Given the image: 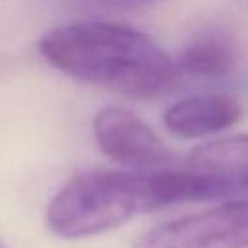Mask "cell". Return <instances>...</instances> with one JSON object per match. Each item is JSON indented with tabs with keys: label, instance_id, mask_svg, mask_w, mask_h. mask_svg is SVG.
I'll use <instances>...</instances> for the list:
<instances>
[{
	"label": "cell",
	"instance_id": "obj_5",
	"mask_svg": "<svg viewBox=\"0 0 248 248\" xmlns=\"http://www.w3.org/2000/svg\"><path fill=\"white\" fill-rule=\"evenodd\" d=\"M184 170L211 180L225 198L248 192V134L219 138L196 147Z\"/></svg>",
	"mask_w": 248,
	"mask_h": 248
},
{
	"label": "cell",
	"instance_id": "obj_7",
	"mask_svg": "<svg viewBox=\"0 0 248 248\" xmlns=\"http://www.w3.org/2000/svg\"><path fill=\"white\" fill-rule=\"evenodd\" d=\"M236 35L225 25H205L198 29L178 54L176 68L180 74L198 78H223L238 62Z\"/></svg>",
	"mask_w": 248,
	"mask_h": 248
},
{
	"label": "cell",
	"instance_id": "obj_4",
	"mask_svg": "<svg viewBox=\"0 0 248 248\" xmlns=\"http://www.w3.org/2000/svg\"><path fill=\"white\" fill-rule=\"evenodd\" d=\"M99 149L112 161L145 172L170 163L172 153L163 140L136 114L120 107H105L93 118Z\"/></svg>",
	"mask_w": 248,
	"mask_h": 248
},
{
	"label": "cell",
	"instance_id": "obj_6",
	"mask_svg": "<svg viewBox=\"0 0 248 248\" xmlns=\"http://www.w3.org/2000/svg\"><path fill=\"white\" fill-rule=\"evenodd\" d=\"M242 116V107L225 95H196L172 103L163 122L178 138H203L234 126Z\"/></svg>",
	"mask_w": 248,
	"mask_h": 248
},
{
	"label": "cell",
	"instance_id": "obj_3",
	"mask_svg": "<svg viewBox=\"0 0 248 248\" xmlns=\"http://www.w3.org/2000/svg\"><path fill=\"white\" fill-rule=\"evenodd\" d=\"M134 248H248V200L161 223L140 234Z\"/></svg>",
	"mask_w": 248,
	"mask_h": 248
},
{
	"label": "cell",
	"instance_id": "obj_9",
	"mask_svg": "<svg viewBox=\"0 0 248 248\" xmlns=\"http://www.w3.org/2000/svg\"><path fill=\"white\" fill-rule=\"evenodd\" d=\"M0 248H6V246H4V244H2V242H0Z\"/></svg>",
	"mask_w": 248,
	"mask_h": 248
},
{
	"label": "cell",
	"instance_id": "obj_10",
	"mask_svg": "<svg viewBox=\"0 0 248 248\" xmlns=\"http://www.w3.org/2000/svg\"><path fill=\"white\" fill-rule=\"evenodd\" d=\"M246 2H248V0H246Z\"/></svg>",
	"mask_w": 248,
	"mask_h": 248
},
{
	"label": "cell",
	"instance_id": "obj_2",
	"mask_svg": "<svg viewBox=\"0 0 248 248\" xmlns=\"http://www.w3.org/2000/svg\"><path fill=\"white\" fill-rule=\"evenodd\" d=\"M167 205L163 172L97 169L70 178L52 196L46 227L62 238H87Z\"/></svg>",
	"mask_w": 248,
	"mask_h": 248
},
{
	"label": "cell",
	"instance_id": "obj_8",
	"mask_svg": "<svg viewBox=\"0 0 248 248\" xmlns=\"http://www.w3.org/2000/svg\"><path fill=\"white\" fill-rule=\"evenodd\" d=\"M97 2L110 6V8H140V6H145L157 0H97Z\"/></svg>",
	"mask_w": 248,
	"mask_h": 248
},
{
	"label": "cell",
	"instance_id": "obj_1",
	"mask_svg": "<svg viewBox=\"0 0 248 248\" xmlns=\"http://www.w3.org/2000/svg\"><path fill=\"white\" fill-rule=\"evenodd\" d=\"M37 46L41 56L62 74L126 97H163L182 76L157 43L122 23H64L46 31Z\"/></svg>",
	"mask_w": 248,
	"mask_h": 248
}]
</instances>
